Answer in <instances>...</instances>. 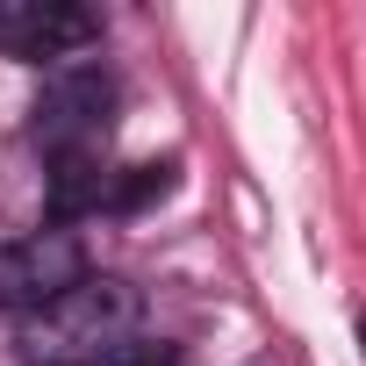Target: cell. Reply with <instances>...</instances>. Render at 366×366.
<instances>
[{
    "label": "cell",
    "instance_id": "3957f363",
    "mask_svg": "<svg viewBox=\"0 0 366 366\" xmlns=\"http://www.w3.org/2000/svg\"><path fill=\"white\" fill-rule=\"evenodd\" d=\"M86 280V244L72 230H29L0 244V309H44Z\"/></svg>",
    "mask_w": 366,
    "mask_h": 366
},
{
    "label": "cell",
    "instance_id": "8992f818",
    "mask_svg": "<svg viewBox=\"0 0 366 366\" xmlns=\"http://www.w3.org/2000/svg\"><path fill=\"white\" fill-rule=\"evenodd\" d=\"M108 366H187V359H179L172 345H122Z\"/></svg>",
    "mask_w": 366,
    "mask_h": 366
},
{
    "label": "cell",
    "instance_id": "7a4b0ae2",
    "mask_svg": "<svg viewBox=\"0 0 366 366\" xmlns=\"http://www.w3.org/2000/svg\"><path fill=\"white\" fill-rule=\"evenodd\" d=\"M36 151L51 165L65 158H101L108 129H115V79L101 65H58L36 94Z\"/></svg>",
    "mask_w": 366,
    "mask_h": 366
},
{
    "label": "cell",
    "instance_id": "5b68a950",
    "mask_svg": "<svg viewBox=\"0 0 366 366\" xmlns=\"http://www.w3.org/2000/svg\"><path fill=\"white\" fill-rule=\"evenodd\" d=\"M165 187H172V165H129V179H108V202L101 209H144Z\"/></svg>",
    "mask_w": 366,
    "mask_h": 366
},
{
    "label": "cell",
    "instance_id": "6da1fadb",
    "mask_svg": "<svg viewBox=\"0 0 366 366\" xmlns=\"http://www.w3.org/2000/svg\"><path fill=\"white\" fill-rule=\"evenodd\" d=\"M137 323H144V295L129 280L86 273L79 287H65L58 302L15 323V352L22 366H108L122 345H137Z\"/></svg>",
    "mask_w": 366,
    "mask_h": 366
},
{
    "label": "cell",
    "instance_id": "277c9868",
    "mask_svg": "<svg viewBox=\"0 0 366 366\" xmlns=\"http://www.w3.org/2000/svg\"><path fill=\"white\" fill-rule=\"evenodd\" d=\"M86 44H101V15L94 8H65V0H0V51L8 58H79Z\"/></svg>",
    "mask_w": 366,
    "mask_h": 366
},
{
    "label": "cell",
    "instance_id": "52a82bcc",
    "mask_svg": "<svg viewBox=\"0 0 366 366\" xmlns=\"http://www.w3.org/2000/svg\"><path fill=\"white\" fill-rule=\"evenodd\" d=\"M359 337H366V316H359Z\"/></svg>",
    "mask_w": 366,
    "mask_h": 366
}]
</instances>
